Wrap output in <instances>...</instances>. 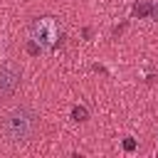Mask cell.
Masks as SVG:
<instances>
[{
    "label": "cell",
    "instance_id": "cell-1",
    "mask_svg": "<svg viewBox=\"0 0 158 158\" xmlns=\"http://www.w3.org/2000/svg\"><path fill=\"white\" fill-rule=\"evenodd\" d=\"M37 131H40V114L30 104H15L0 118V133L12 146H22L32 141Z\"/></svg>",
    "mask_w": 158,
    "mask_h": 158
},
{
    "label": "cell",
    "instance_id": "cell-2",
    "mask_svg": "<svg viewBox=\"0 0 158 158\" xmlns=\"http://www.w3.org/2000/svg\"><path fill=\"white\" fill-rule=\"evenodd\" d=\"M64 37V30H62V22L52 15H44V17H37L32 20L30 25V40L40 47V52H49L54 49Z\"/></svg>",
    "mask_w": 158,
    "mask_h": 158
},
{
    "label": "cell",
    "instance_id": "cell-3",
    "mask_svg": "<svg viewBox=\"0 0 158 158\" xmlns=\"http://www.w3.org/2000/svg\"><path fill=\"white\" fill-rule=\"evenodd\" d=\"M20 81H22V67L17 62H12V59L0 62V101L12 99Z\"/></svg>",
    "mask_w": 158,
    "mask_h": 158
}]
</instances>
